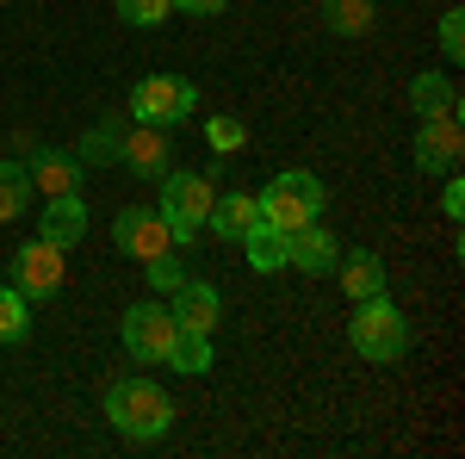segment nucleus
Wrapping results in <instances>:
<instances>
[{
	"mask_svg": "<svg viewBox=\"0 0 465 459\" xmlns=\"http://www.w3.org/2000/svg\"><path fill=\"white\" fill-rule=\"evenodd\" d=\"M106 423L124 441H162L174 428V397L155 379H118V385H106Z\"/></svg>",
	"mask_w": 465,
	"mask_h": 459,
	"instance_id": "f257e3e1",
	"label": "nucleus"
},
{
	"mask_svg": "<svg viewBox=\"0 0 465 459\" xmlns=\"http://www.w3.org/2000/svg\"><path fill=\"white\" fill-rule=\"evenodd\" d=\"M322 205H329V193H322V180L311 175V168H286V175H273L261 193H254V212H261V224H273L280 236L304 230V224H317Z\"/></svg>",
	"mask_w": 465,
	"mask_h": 459,
	"instance_id": "f03ea898",
	"label": "nucleus"
},
{
	"mask_svg": "<svg viewBox=\"0 0 465 459\" xmlns=\"http://www.w3.org/2000/svg\"><path fill=\"white\" fill-rule=\"evenodd\" d=\"M348 342H354L360 360H372V366H391L410 354V317L391 304V292H379V298H360L354 317H348Z\"/></svg>",
	"mask_w": 465,
	"mask_h": 459,
	"instance_id": "7ed1b4c3",
	"label": "nucleus"
},
{
	"mask_svg": "<svg viewBox=\"0 0 465 459\" xmlns=\"http://www.w3.org/2000/svg\"><path fill=\"white\" fill-rule=\"evenodd\" d=\"M155 212L168 217V230H174V248H193L199 243V230H205V212H212V180L199 175V168H168L162 175V205Z\"/></svg>",
	"mask_w": 465,
	"mask_h": 459,
	"instance_id": "20e7f679",
	"label": "nucleus"
},
{
	"mask_svg": "<svg viewBox=\"0 0 465 459\" xmlns=\"http://www.w3.org/2000/svg\"><path fill=\"white\" fill-rule=\"evenodd\" d=\"M174 335H180V329H174V317H168V304H155V298L131 304L124 323H118V342L131 348V360H143V366H168Z\"/></svg>",
	"mask_w": 465,
	"mask_h": 459,
	"instance_id": "39448f33",
	"label": "nucleus"
},
{
	"mask_svg": "<svg viewBox=\"0 0 465 459\" xmlns=\"http://www.w3.org/2000/svg\"><path fill=\"white\" fill-rule=\"evenodd\" d=\"M112 162L118 168H131L137 180H162L168 168H174V137L162 131V125H124L118 118V143H112Z\"/></svg>",
	"mask_w": 465,
	"mask_h": 459,
	"instance_id": "423d86ee",
	"label": "nucleus"
},
{
	"mask_svg": "<svg viewBox=\"0 0 465 459\" xmlns=\"http://www.w3.org/2000/svg\"><path fill=\"white\" fill-rule=\"evenodd\" d=\"M193 112H199V87L180 81V75H149V81H137V94H131V118L162 125V131H174L180 118H193Z\"/></svg>",
	"mask_w": 465,
	"mask_h": 459,
	"instance_id": "0eeeda50",
	"label": "nucleus"
},
{
	"mask_svg": "<svg viewBox=\"0 0 465 459\" xmlns=\"http://www.w3.org/2000/svg\"><path fill=\"white\" fill-rule=\"evenodd\" d=\"M112 243L131 261H155V254L174 248V230H168V217L155 212V205H124V212L112 217Z\"/></svg>",
	"mask_w": 465,
	"mask_h": 459,
	"instance_id": "6e6552de",
	"label": "nucleus"
},
{
	"mask_svg": "<svg viewBox=\"0 0 465 459\" xmlns=\"http://www.w3.org/2000/svg\"><path fill=\"white\" fill-rule=\"evenodd\" d=\"M460 155H465L460 112H440V118H422L416 125V168L422 175H460Z\"/></svg>",
	"mask_w": 465,
	"mask_h": 459,
	"instance_id": "1a4fd4ad",
	"label": "nucleus"
},
{
	"mask_svg": "<svg viewBox=\"0 0 465 459\" xmlns=\"http://www.w3.org/2000/svg\"><path fill=\"white\" fill-rule=\"evenodd\" d=\"M63 274H69V267H63V248L44 243V236L13 254V285H19L25 298H50V292L63 285Z\"/></svg>",
	"mask_w": 465,
	"mask_h": 459,
	"instance_id": "9d476101",
	"label": "nucleus"
},
{
	"mask_svg": "<svg viewBox=\"0 0 465 459\" xmlns=\"http://www.w3.org/2000/svg\"><path fill=\"white\" fill-rule=\"evenodd\" d=\"M168 317H174V329H186V335H217L223 298H217V285H205V280H180Z\"/></svg>",
	"mask_w": 465,
	"mask_h": 459,
	"instance_id": "9b49d317",
	"label": "nucleus"
},
{
	"mask_svg": "<svg viewBox=\"0 0 465 459\" xmlns=\"http://www.w3.org/2000/svg\"><path fill=\"white\" fill-rule=\"evenodd\" d=\"M25 175L44 199H56V193H81V155L74 149H32V162H25Z\"/></svg>",
	"mask_w": 465,
	"mask_h": 459,
	"instance_id": "f8f14e48",
	"label": "nucleus"
},
{
	"mask_svg": "<svg viewBox=\"0 0 465 459\" xmlns=\"http://www.w3.org/2000/svg\"><path fill=\"white\" fill-rule=\"evenodd\" d=\"M335 261H341V243L322 224H304L286 236V267H298V274H335Z\"/></svg>",
	"mask_w": 465,
	"mask_h": 459,
	"instance_id": "ddd939ff",
	"label": "nucleus"
},
{
	"mask_svg": "<svg viewBox=\"0 0 465 459\" xmlns=\"http://www.w3.org/2000/svg\"><path fill=\"white\" fill-rule=\"evenodd\" d=\"M335 280H341V292L360 304V298H379V292L391 285V274H385V261H379L372 248H348V254L335 261Z\"/></svg>",
	"mask_w": 465,
	"mask_h": 459,
	"instance_id": "4468645a",
	"label": "nucleus"
},
{
	"mask_svg": "<svg viewBox=\"0 0 465 459\" xmlns=\"http://www.w3.org/2000/svg\"><path fill=\"white\" fill-rule=\"evenodd\" d=\"M261 212H254V193H212V212H205V230H217L223 243H242Z\"/></svg>",
	"mask_w": 465,
	"mask_h": 459,
	"instance_id": "2eb2a0df",
	"label": "nucleus"
},
{
	"mask_svg": "<svg viewBox=\"0 0 465 459\" xmlns=\"http://www.w3.org/2000/svg\"><path fill=\"white\" fill-rule=\"evenodd\" d=\"M44 243L56 248H74L81 236H87V205H81V193H56L50 205H44V230H37Z\"/></svg>",
	"mask_w": 465,
	"mask_h": 459,
	"instance_id": "dca6fc26",
	"label": "nucleus"
},
{
	"mask_svg": "<svg viewBox=\"0 0 465 459\" xmlns=\"http://www.w3.org/2000/svg\"><path fill=\"white\" fill-rule=\"evenodd\" d=\"M410 106H416V118H440V112H460V87H453V75L422 69L416 81H410Z\"/></svg>",
	"mask_w": 465,
	"mask_h": 459,
	"instance_id": "f3484780",
	"label": "nucleus"
},
{
	"mask_svg": "<svg viewBox=\"0 0 465 459\" xmlns=\"http://www.w3.org/2000/svg\"><path fill=\"white\" fill-rule=\"evenodd\" d=\"M379 19V0H322V25L335 37H366Z\"/></svg>",
	"mask_w": 465,
	"mask_h": 459,
	"instance_id": "a211bd4d",
	"label": "nucleus"
},
{
	"mask_svg": "<svg viewBox=\"0 0 465 459\" xmlns=\"http://www.w3.org/2000/svg\"><path fill=\"white\" fill-rule=\"evenodd\" d=\"M242 254H249L254 274H280V267H286V236H280L273 224H254L249 236H242Z\"/></svg>",
	"mask_w": 465,
	"mask_h": 459,
	"instance_id": "6ab92c4d",
	"label": "nucleus"
},
{
	"mask_svg": "<svg viewBox=\"0 0 465 459\" xmlns=\"http://www.w3.org/2000/svg\"><path fill=\"white\" fill-rule=\"evenodd\" d=\"M25 205H32V175H25V162H0V224L25 217Z\"/></svg>",
	"mask_w": 465,
	"mask_h": 459,
	"instance_id": "aec40b11",
	"label": "nucleus"
},
{
	"mask_svg": "<svg viewBox=\"0 0 465 459\" xmlns=\"http://www.w3.org/2000/svg\"><path fill=\"white\" fill-rule=\"evenodd\" d=\"M32 329V298L19 285H0V342H25Z\"/></svg>",
	"mask_w": 465,
	"mask_h": 459,
	"instance_id": "412c9836",
	"label": "nucleus"
},
{
	"mask_svg": "<svg viewBox=\"0 0 465 459\" xmlns=\"http://www.w3.org/2000/svg\"><path fill=\"white\" fill-rule=\"evenodd\" d=\"M168 366H180V373H212V335H186V329H180Z\"/></svg>",
	"mask_w": 465,
	"mask_h": 459,
	"instance_id": "4be33fe9",
	"label": "nucleus"
},
{
	"mask_svg": "<svg viewBox=\"0 0 465 459\" xmlns=\"http://www.w3.org/2000/svg\"><path fill=\"white\" fill-rule=\"evenodd\" d=\"M205 143H212L217 155H236V149L249 143V125H242V118H230V112H223V118H205Z\"/></svg>",
	"mask_w": 465,
	"mask_h": 459,
	"instance_id": "5701e85b",
	"label": "nucleus"
},
{
	"mask_svg": "<svg viewBox=\"0 0 465 459\" xmlns=\"http://www.w3.org/2000/svg\"><path fill=\"white\" fill-rule=\"evenodd\" d=\"M168 13H174V0H118V19H124V25H137V32L162 25Z\"/></svg>",
	"mask_w": 465,
	"mask_h": 459,
	"instance_id": "b1692460",
	"label": "nucleus"
},
{
	"mask_svg": "<svg viewBox=\"0 0 465 459\" xmlns=\"http://www.w3.org/2000/svg\"><path fill=\"white\" fill-rule=\"evenodd\" d=\"M112 143H118V118H100V125H94V137L81 143V168H100V162H112Z\"/></svg>",
	"mask_w": 465,
	"mask_h": 459,
	"instance_id": "393cba45",
	"label": "nucleus"
},
{
	"mask_svg": "<svg viewBox=\"0 0 465 459\" xmlns=\"http://www.w3.org/2000/svg\"><path fill=\"white\" fill-rule=\"evenodd\" d=\"M180 254H186V248H168V254H155V261H149V285H155V292H174V285L186 280Z\"/></svg>",
	"mask_w": 465,
	"mask_h": 459,
	"instance_id": "a878e982",
	"label": "nucleus"
},
{
	"mask_svg": "<svg viewBox=\"0 0 465 459\" xmlns=\"http://www.w3.org/2000/svg\"><path fill=\"white\" fill-rule=\"evenodd\" d=\"M440 50H447V63H460V56H465V13H460V6L440 19Z\"/></svg>",
	"mask_w": 465,
	"mask_h": 459,
	"instance_id": "bb28decb",
	"label": "nucleus"
},
{
	"mask_svg": "<svg viewBox=\"0 0 465 459\" xmlns=\"http://www.w3.org/2000/svg\"><path fill=\"white\" fill-rule=\"evenodd\" d=\"M440 212H447V217H460V212H465V186H460V175H447V199H440Z\"/></svg>",
	"mask_w": 465,
	"mask_h": 459,
	"instance_id": "cd10ccee",
	"label": "nucleus"
},
{
	"mask_svg": "<svg viewBox=\"0 0 465 459\" xmlns=\"http://www.w3.org/2000/svg\"><path fill=\"white\" fill-rule=\"evenodd\" d=\"M180 13H199V19H205V13H223V6H230V0H174Z\"/></svg>",
	"mask_w": 465,
	"mask_h": 459,
	"instance_id": "c85d7f7f",
	"label": "nucleus"
},
{
	"mask_svg": "<svg viewBox=\"0 0 465 459\" xmlns=\"http://www.w3.org/2000/svg\"><path fill=\"white\" fill-rule=\"evenodd\" d=\"M0 6H6V0H0Z\"/></svg>",
	"mask_w": 465,
	"mask_h": 459,
	"instance_id": "c756f323",
	"label": "nucleus"
}]
</instances>
